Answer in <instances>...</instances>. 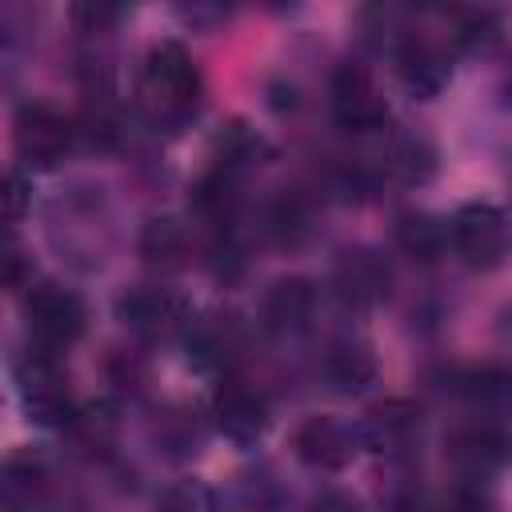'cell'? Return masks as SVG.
I'll list each match as a JSON object with an SVG mask.
<instances>
[{"mask_svg": "<svg viewBox=\"0 0 512 512\" xmlns=\"http://www.w3.org/2000/svg\"><path fill=\"white\" fill-rule=\"evenodd\" d=\"M200 96V72L184 44L160 40L148 48L144 68H140V104L156 120H184L196 108Z\"/></svg>", "mask_w": 512, "mask_h": 512, "instance_id": "6da1fadb", "label": "cell"}, {"mask_svg": "<svg viewBox=\"0 0 512 512\" xmlns=\"http://www.w3.org/2000/svg\"><path fill=\"white\" fill-rule=\"evenodd\" d=\"M448 240H452V252L468 264V268H496L508 248H512V224H508V212L488 204V200H472L464 204L452 224H448Z\"/></svg>", "mask_w": 512, "mask_h": 512, "instance_id": "7a4b0ae2", "label": "cell"}, {"mask_svg": "<svg viewBox=\"0 0 512 512\" xmlns=\"http://www.w3.org/2000/svg\"><path fill=\"white\" fill-rule=\"evenodd\" d=\"M24 316H28V332L36 336L40 348L48 352H60L68 348L72 340H80L84 332V304L76 292L60 288V284H40L28 292L24 300Z\"/></svg>", "mask_w": 512, "mask_h": 512, "instance_id": "3957f363", "label": "cell"}, {"mask_svg": "<svg viewBox=\"0 0 512 512\" xmlns=\"http://www.w3.org/2000/svg\"><path fill=\"white\" fill-rule=\"evenodd\" d=\"M12 136H16V152L28 168H56L72 148V124L64 120V112H56L52 104H40V100L20 104Z\"/></svg>", "mask_w": 512, "mask_h": 512, "instance_id": "277c9868", "label": "cell"}, {"mask_svg": "<svg viewBox=\"0 0 512 512\" xmlns=\"http://www.w3.org/2000/svg\"><path fill=\"white\" fill-rule=\"evenodd\" d=\"M332 112L344 128L352 132H372V128H384L388 120V100L384 92L376 88L372 72L360 68V64H340L336 76H332Z\"/></svg>", "mask_w": 512, "mask_h": 512, "instance_id": "5b68a950", "label": "cell"}, {"mask_svg": "<svg viewBox=\"0 0 512 512\" xmlns=\"http://www.w3.org/2000/svg\"><path fill=\"white\" fill-rule=\"evenodd\" d=\"M20 400H24V412L44 424V428H56L72 416V400H68V388H64V376L56 368V356L48 348H36L24 368H20Z\"/></svg>", "mask_w": 512, "mask_h": 512, "instance_id": "8992f818", "label": "cell"}, {"mask_svg": "<svg viewBox=\"0 0 512 512\" xmlns=\"http://www.w3.org/2000/svg\"><path fill=\"white\" fill-rule=\"evenodd\" d=\"M212 412H216V428L236 440V444H252L264 428H268V404L264 396L244 384V380H224L216 388V400H212Z\"/></svg>", "mask_w": 512, "mask_h": 512, "instance_id": "52a82bcc", "label": "cell"}, {"mask_svg": "<svg viewBox=\"0 0 512 512\" xmlns=\"http://www.w3.org/2000/svg\"><path fill=\"white\" fill-rule=\"evenodd\" d=\"M448 460L456 468H464L468 476H484V472H496L512 460V440L492 424H472V428L452 432Z\"/></svg>", "mask_w": 512, "mask_h": 512, "instance_id": "ba28073f", "label": "cell"}, {"mask_svg": "<svg viewBox=\"0 0 512 512\" xmlns=\"http://www.w3.org/2000/svg\"><path fill=\"white\" fill-rule=\"evenodd\" d=\"M120 320L140 336H168L184 320V304L168 288H132L116 304Z\"/></svg>", "mask_w": 512, "mask_h": 512, "instance_id": "9c48e42d", "label": "cell"}, {"mask_svg": "<svg viewBox=\"0 0 512 512\" xmlns=\"http://www.w3.org/2000/svg\"><path fill=\"white\" fill-rule=\"evenodd\" d=\"M352 432L328 416H312L296 428V456L312 468H324V472H336L352 460Z\"/></svg>", "mask_w": 512, "mask_h": 512, "instance_id": "30bf717a", "label": "cell"}, {"mask_svg": "<svg viewBox=\"0 0 512 512\" xmlns=\"http://www.w3.org/2000/svg\"><path fill=\"white\" fill-rule=\"evenodd\" d=\"M336 292L348 304H376L388 292V268H384V260L376 252H368V248L344 252L340 264H336Z\"/></svg>", "mask_w": 512, "mask_h": 512, "instance_id": "8fae6325", "label": "cell"}, {"mask_svg": "<svg viewBox=\"0 0 512 512\" xmlns=\"http://www.w3.org/2000/svg\"><path fill=\"white\" fill-rule=\"evenodd\" d=\"M312 304H316V292L308 280H300V276L276 280L264 296V320L276 332H300L312 320Z\"/></svg>", "mask_w": 512, "mask_h": 512, "instance_id": "7c38bea8", "label": "cell"}, {"mask_svg": "<svg viewBox=\"0 0 512 512\" xmlns=\"http://www.w3.org/2000/svg\"><path fill=\"white\" fill-rule=\"evenodd\" d=\"M460 392H464V400H468L476 412L508 416V412H512V368H504V364L468 368L464 380H460Z\"/></svg>", "mask_w": 512, "mask_h": 512, "instance_id": "4fadbf2b", "label": "cell"}, {"mask_svg": "<svg viewBox=\"0 0 512 512\" xmlns=\"http://www.w3.org/2000/svg\"><path fill=\"white\" fill-rule=\"evenodd\" d=\"M324 372L332 380V388L340 392H360L376 380V356L368 344H336L324 360Z\"/></svg>", "mask_w": 512, "mask_h": 512, "instance_id": "5bb4252c", "label": "cell"}, {"mask_svg": "<svg viewBox=\"0 0 512 512\" xmlns=\"http://www.w3.org/2000/svg\"><path fill=\"white\" fill-rule=\"evenodd\" d=\"M400 76L416 92H436L444 84V76H448V64H444V56L428 40H408L400 48Z\"/></svg>", "mask_w": 512, "mask_h": 512, "instance_id": "9a60e30c", "label": "cell"}, {"mask_svg": "<svg viewBox=\"0 0 512 512\" xmlns=\"http://www.w3.org/2000/svg\"><path fill=\"white\" fill-rule=\"evenodd\" d=\"M396 240H400V248H404L408 256H416V260H436V256L444 252V244H452V240H448V224H440V220H432V216H404V220L396 224Z\"/></svg>", "mask_w": 512, "mask_h": 512, "instance_id": "2e32d148", "label": "cell"}, {"mask_svg": "<svg viewBox=\"0 0 512 512\" xmlns=\"http://www.w3.org/2000/svg\"><path fill=\"white\" fill-rule=\"evenodd\" d=\"M416 428V412L408 404H388V408H376L364 424V436L376 444V448H392V444H404L408 432Z\"/></svg>", "mask_w": 512, "mask_h": 512, "instance_id": "e0dca14e", "label": "cell"}, {"mask_svg": "<svg viewBox=\"0 0 512 512\" xmlns=\"http://www.w3.org/2000/svg\"><path fill=\"white\" fill-rule=\"evenodd\" d=\"M184 252V232L176 228V220H148V228L140 232V256L148 264H176Z\"/></svg>", "mask_w": 512, "mask_h": 512, "instance_id": "ac0fdd59", "label": "cell"}, {"mask_svg": "<svg viewBox=\"0 0 512 512\" xmlns=\"http://www.w3.org/2000/svg\"><path fill=\"white\" fill-rule=\"evenodd\" d=\"M156 512H216V496L200 480H176L160 492Z\"/></svg>", "mask_w": 512, "mask_h": 512, "instance_id": "d6986e66", "label": "cell"}, {"mask_svg": "<svg viewBox=\"0 0 512 512\" xmlns=\"http://www.w3.org/2000/svg\"><path fill=\"white\" fill-rule=\"evenodd\" d=\"M308 512H360V504H356L348 492H336V488H328V492L312 496Z\"/></svg>", "mask_w": 512, "mask_h": 512, "instance_id": "ffe728a7", "label": "cell"}, {"mask_svg": "<svg viewBox=\"0 0 512 512\" xmlns=\"http://www.w3.org/2000/svg\"><path fill=\"white\" fill-rule=\"evenodd\" d=\"M24 200H28V192H24V176L12 172V176H8V216H12V220L24 216Z\"/></svg>", "mask_w": 512, "mask_h": 512, "instance_id": "44dd1931", "label": "cell"}, {"mask_svg": "<svg viewBox=\"0 0 512 512\" xmlns=\"http://www.w3.org/2000/svg\"><path fill=\"white\" fill-rule=\"evenodd\" d=\"M396 512H436V508H432L428 500H404V504H400Z\"/></svg>", "mask_w": 512, "mask_h": 512, "instance_id": "7402d4cb", "label": "cell"}]
</instances>
